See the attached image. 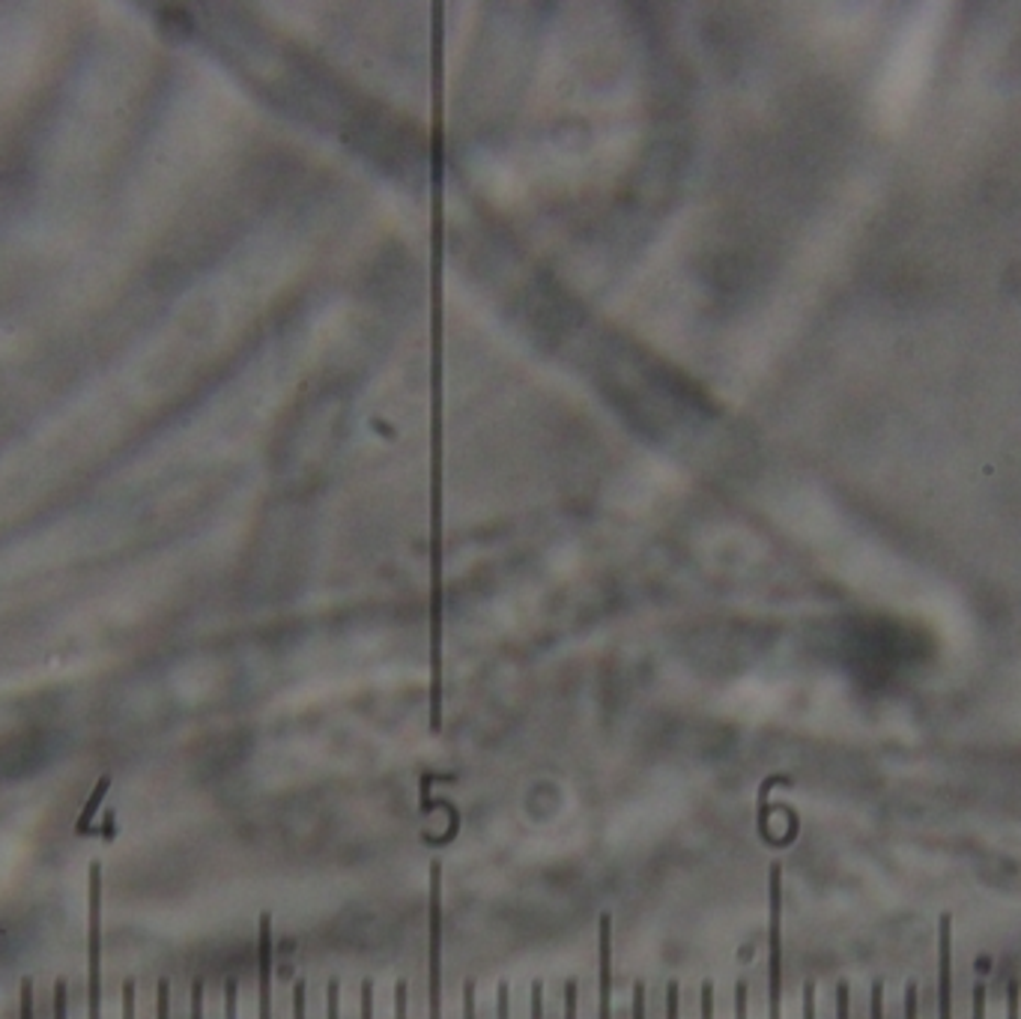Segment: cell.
I'll return each mask as SVG.
<instances>
[{
	"mask_svg": "<svg viewBox=\"0 0 1021 1019\" xmlns=\"http://www.w3.org/2000/svg\"><path fill=\"white\" fill-rule=\"evenodd\" d=\"M87 1019H102V864L87 870Z\"/></svg>",
	"mask_w": 1021,
	"mask_h": 1019,
	"instance_id": "6da1fadb",
	"label": "cell"
},
{
	"mask_svg": "<svg viewBox=\"0 0 1021 1019\" xmlns=\"http://www.w3.org/2000/svg\"><path fill=\"white\" fill-rule=\"evenodd\" d=\"M597 954H601V975H597V1019H613V914H601L597 924Z\"/></svg>",
	"mask_w": 1021,
	"mask_h": 1019,
	"instance_id": "7a4b0ae2",
	"label": "cell"
},
{
	"mask_svg": "<svg viewBox=\"0 0 1021 1019\" xmlns=\"http://www.w3.org/2000/svg\"><path fill=\"white\" fill-rule=\"evenodd\" d=\"M938 1019H953V921L941 914L938 924Z\"/></svg>",
	"mask_w": 1021,
	"mask_h": 1019,
	"instance_id": "3957f363",
	"label": "cell"
},
{
	"mask_svg": "<svg viewBox=\"0 0 1021 1019\" xmlns=\"http://www.w3.org/2000/svg\"><path fill=\"white\" fill-rule=\"evenodd\" d=\"M257 984H261V1019H272V918L261 914L257 939Z\"/></svg>",
	"mask_w": 1021,
	"mask_h": 1019,
	"instance_id": "277c9868",
	"label": "cell"
},
{
	"mask_svg": "<svg viewBox=\"0 0 1021 1019\" xmlns=\"http://www.w3.org/2000/svg\"><path fill=\"white\" fill-rule=\"evenodd\" d=\"M108 789H111V775H102V778H99V784H96L94 792H90L87 804H84L81 817H78V822H75V834H87V831H90V825H94V817L99 813V808H102L105 796H108Z\"/></svg>",
	"mask_w": 1021,
	"mask_h": 1019,
	"instance_id": "5b68a950",
	"label": "cell"
},
{
	"mask_svg": "<svg viewBox=\"0 0 1021 1019\" xmlns=\"http://www.w3.org/2000/svg\"><path fill=\"white\" fill-rule=\"evenodd\" d=\"M240 1013V984L237 977H230L224 984V1019H237Z\"/></svg>",
	"mask_w": 1021,
	"mask_h": 1019,
	"instance_id": "8992f818",
	"label": "cell"
},
{
	"mask_svg": "<svg viewBox=\"0 0 1021 1019\" xmlns=\"http://www.w3.org/2000/svg\"><path fill=\"white\" fill-rule=\"evenodd\" d=\"M54 1019H69V987H66V980L54 984Z\"/></svg>",
	"mask_w": 1021,
	"mask_h": 1019,
	"instance_id": "52a82bcc",
	"label": "cell"
},
{
	"mask_svg": "<svg viewBox=\"0 0 1021 1019\" xmlns=\"http://www.w3.org/2000/svg\"><path fill=\"white\" fill-rule=\"evenodd\" d=\"M36 1001H33V980H21L19 993V1019H33L36 1013Z\"/></svg>",
	"mask_w": 1021,
	"mask_h": 1019,
	"instance_id": "ba28073f",
	"label": "cell"
},
{
	"mask_svg": "<svg viewBox=\"0 0 1021 1019\" xmlns=\"http://www.w3.org/2000/svg\"><path fill=\"white\" fill-rule=\"evenodd\" d=\"M305 1010H308V984L296 980L293 984V1019H305Z\"/></svg>",
	"mask_w": 1021,
	"mask_h": 1019,
	"instance_id": "9c48e42d",
	"label": "cell"
},
{
	"mask_svg": "<svg viewBox=\"0 0 1021 1019\" xmlns=\"http://www.w3.org/2000/svg\"><path fill=\"white\" fill-rule=\"evenodd\" d=\"M374 980L367 977L362 980V998H359V1010H362V1017L359 1019H374Z\"/></svg>",
	"mask_w": 1021,
	"mask_h": 1019,
	"instance_id": "30bf717a",
	"label": "cell"
},
{
	"mask_svg": "<svg viewBox=\"0 0 1021 1019\" xmlns=\"http://www.w3.org/2000/svg\"><path fill=\"white\" fill-rule=\"evenodd\" d=\"M156 1019H171V984L158 980L156 987Z\"/></svg>",
	"mask_w": 1021,
	"mask_h": 1019,
	"instance_id": "8fae6325",
	"label": "cell"
},
{
	"mask_svg": "<svg viewBox=\"0 0 1021 1019\" xmlns=\"http://www.w3.org/2000/svg\"><path fill=\"white\" fill-rule=\"evenodd\" d=\"M699 1017L714 1019V984L711 980H705L702 993H699Z\"/></svg>",
	"mask_w": 1021,
	"mask_h": 1019,
	"instance_id": "7c38bea8",
	"label": "cell"
},
{
	"mask_svg": "<svg viewBox=\"0 0 1021 1019\" xmlns=\"http://www.w3.org/2000/svg\"><path fill=\"white\" fill-rule=\"evenodd\" d=\"M326 1008H329V1019H341V984H338V980H329Z\"/></svg>",
	"mask_w": 1021,
	"mask_h": 1019,
	"instance_id": "4fadbf2b",
	"label": "cell"
},
{
	"mask_svg": "<svg viewBox=\"0 0 1021 1019\" xmlns=\"http://www.w3.org/2000/svg\"><path fill=\"white\" fill-rule=\"evenodd\" d=\"M529 1013L531 1019H544V980H531Z\"/></svg>",
	"mask_w": 1021,
	"mask_h": 1019,
	"instance_id": "5bb4252c",
	"label": "cell"
},
{
	"mask_svg": "<svg viewBox=\"0 0 1021 1019\" xmlns=\"http://www.w3.org/2000/svg\"><path fill=\"white\" fill-rule=\"evenodd\" d=\"M836 1019H852V993L845 980L836 987Z\"/></svg>",
	"mask_w": 1021,
	"mask_h": 1019,
	"instance_id": "9a60e30c",
	"label": "cell"
},
{
	"mask_svg": "<svg viewBox=\"0 0 1021 1019\" xmlns=\"http://www.w3.org/2000/svg\"><path fill=\"white\" fill-rule=\"evenodd\" d=\"M667 1019H681V987L672 980L667 987Z\"/></svg>",
	"mask_w": 1021,
	"mask_h": 1019,
	"instance_id": "2e32d148",
	"label": "cell"
},
{
	"mask_svg": "<svg viewBox=\"0 0 1021 1019\" xmlns=\"http://www.w3.org/2000/svg\"><path fill=\"white\" fill-rule=\"evenodd\" d=\"M869 1019H885V984H872V1001H869Z\"/></svg>",
	"mask_w": 1021,
	"mask_h": 1019,
	"instance_id": "e0dca14e",
	"label": "cell"
},
{
	"mask_svg": "<svg viewBox=\"0 0 1021 1019\" xmlns=\"http://www.w3.org/2000/svg\"><path fill=\"white\" fill-rule=\"evenodd\" d=\"M204 996H207V984L195 980L191 984V1019H204Z\"/></svg>",
	"mask_w": 1021,
	"mask_h": 1019,
	"instance_id": "ac0fdd59",
	"label": "cell"
},
{
	"mask_svg": "<svg viewBox=\"0 0 1021 1019\" xmlns=\"http://www.w3.org/2000/svg\"><path fill=\"white\" fill-rule=\"evenodd\" d=\"M409 1010V984L407 980H400L395 989V1019H407Z\"/></svg>",
	"mask_w": 1021,
	"mask_h": 1019,
	"instance_id": "d6986e66",
	"label": "cell"
},
{
	"mask_svg": "<svg viewBox=\"0 0 1021 1019\" xmlns=\"http://www.w3.org/2000/svg\"><path fill=\"white\" fill-rule=\"evenodd\" d=\"M135 1010H138V989H135V984H132V980H125V987H123V1019H135Z\"/></svg>",
	"mask_w": 1021,
	"mask_h": 1019,
	"instance_id": "ffe728a7",
	"label": "cell"
},
{
	"mask_svg": "<svg viewBox=\"0 0 1021 1019\" xmlns=\"http://www.w3.org/2000/svg\"><path fill=\"white\" fill-rule=\"evenodd\" d=\"M577 1001H580L577 980H568V987H564V1019H577Z\"/></svg>",
	"mask_w": 1021,
	"mask_h": 1019,
	"instance_id": "44dd1931",
	"label": "cell"
},
{
	"mask_svg": "<svg viewBox=\"0 0 1021 1019\" xmlns=\"http://www.w3.org/2000/svg\"><path fill=\"white\" fill-rule=\"evenodd\" d=\"M747 1005H750V998H747V980H738V984H735V1019H747Z\"/></svg>",
	"mask_w": 1021,
	"mask_h": 1019,
	"instance_id": "7402d4cb",
	"label": "cell"
},
{
	"mask_svg": "<svg viewBox=\"0 0 1021 1019\" xmlns=\"http://www.w3.org/2000/svg\"><path fill=\"white\" fill-rule=\"evenodd\" d=\"M496 1019H510V996L505 980H502L499 989H496Z\"/></svg>",
	"mask_w": 1021,
	"mask_h": 1019,
	"instance_id": "603a6c76",
	"label": "cell"
},
{
	"mask_svg": "<svg viewBox=\"0 0 1021 1019\" xmlns=\"http://www.w3.org/2000/svg\"><path fill=\"white\" fill-rule=\"evenodd\" d=\"M1019 998H1021L1019 980H1010V987H1007V1019H1019Z\"/></svg>",
	"mask_w": 1021,
	"mask_h": 1019,
	"instance_id": "cb8c5ba5",
	"label": "cell"
},
{
	"mask_svg": "<svg viewBox=\"0 0 1021 1019\" xmlns=\"http://www.w3.org/2000/svg\"><path fill=\"white\" fill-rule=\"evenodd\" d=\"M634 1019H646V984H634Z\"/></svg>",
	"mask_w": 1021,
	"mask_h": 1019,
	"instance_id": "d4e9b609",
	"label": "cell"
},
{
	"mask_svg": "<svg viewBox=\"0 0 1021 1019\" xmlns=\"http://www.w3.org/2000/svg\"><path fill=\"white\" fill-rule=\"evenodd\" d=\"M803 1019H815V984H803Z\"/></svg>",
	"mask_w": 1021,
	"mask_h": 1019,
	"instance_id": "484cf974",
	"label": "cell"
},
{
	"mask_svg": "<svg viewBox=\"0 0 1021 1019\" xmlns=\"http://www.w3.org/2000/svg\"><path fill=\"white\" fill-rule=\"evenodd\" d=\"M463 1019H475V980H466L463 987Z\"/></svg>",
	"mask_w": 1021,
	"mask_h": 1019,
	"instance_id": "4316f807",
	"label": "cell"
},
{
	"mask_svg": "<svg viewBox=\"0 0 1021 1019\" xmlns=\"http://www.w3.org/2000/svg\"><path fill=\"white\" fill-rule=\"evenodd\" d=\"M974 1019H986V984H974Z\"/></svg>",
	"mask_w": 1021,
	"mask_h": 1019,
	"instance_id": "83f0119b",
	"label": "cell"
},
{
	"mask_svg": "<svg viewBox=\"0 0 1021 1019\" xmlns=\"http://www.w3.org/2000/svg\"><path fill=\"white\" fill-rule=\"evenodd\" d=\"M905 1019H918V984H908L905 989Z\"/></svg>",
	"mask_w": 1021,
	"mask_h": 1019,
	"instance_id": "f1b7e54d",
	"label": "cell"
}]
</instances>
